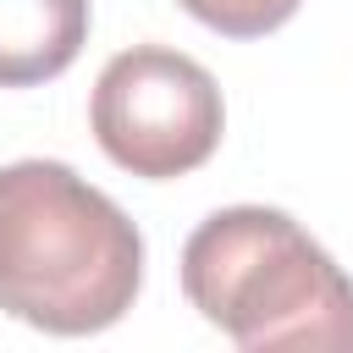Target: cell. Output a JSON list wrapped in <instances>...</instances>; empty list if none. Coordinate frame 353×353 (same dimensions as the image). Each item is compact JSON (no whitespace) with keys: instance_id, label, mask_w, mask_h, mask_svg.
I'll return each instance as SVG.
<instances>
[{"instance_id":"cell-1","label":"cell","mask_w":353,"mask_h":353,"mask_svg":"<svg viewBox=\"0 0 353 353\" xmlns=\"http://www.w3.org/2000/svg\"><path fill=\"white\" fill-rule=\"evenodd\" d=\"M143 287V232L61 160L0 165V309L50 336L116 325Z\"/></svg>"},{"instance_id":"cell-2","label":"cell","mask_w":353,"mask_h":353,"mask_svg":"<svg viewBox=\"0 0 353 353\" xmlns=\"http://www.w3.org/2000/svg\"><path fill=\"white\" fill-rule=\"evenodd\" d=\"M182 292L248 353H353V281L287 210L204 215L182 243Z\"/></svg>"},{"instance_id":"cell-3","label":"cell","mask_w":353,"mask_h":353,"mask_svg":"<svg viewBox=\"0 0 353 353\" xmlns=\"http://www.w3.org/2000/svg\"><path fill=\"white\" fill-rule=\"evenodd\" d=\"M94 143L110 165L171 182L199 171L226 132L221 83L171 44H132L105 61L88 99Z\"/></svg>"},{"instance_id":"cell-4","label":"cell","mask_w":353,"mask_h":353,"mask_svg":"<svg viewBox=\"0 0 353 353\" xmlns=\"http://www.w3.org/2000/svg\"><path fill=\"white\" fill-rule=\"evenodd\" d=\"M88 44V0H0V88L61 77Z\"/></svg>"},{"instance_id":"cell-5","label":"cell","mask_w":353,"mask_h":353,"mask_svg":"<svg viewBox=\"0 0 353 353\" xmlns=\"http://www.w3.org/2000/svg\"><path fill=\"white\" fill-rule=\"evenodd\" d=\"M176 6L221 39H265L281 22H292L303 0H176Z\"/></svg>"}]
</instances>
